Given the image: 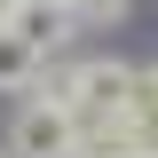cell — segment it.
I'll return each instance as SVG.
<instances>
[{"instance_id":"cell-2","label":"cell","mask_w":158,"mask_h":158,"mask_svg":"<svg viewBox=\"0 0 158 158\" xmlns=\"http://www.w3.org/2000/svg\"><path fill=\"white\" fill-rule=\"evenodd\" d=\"M8 32H16L24 48H40V56H56V48L79 32V24H71V8H56V0H24L16 16H8Z\"/></svg>"},{"instance_id":"cell-4","label":"cell","mask_w":158,"mask_h":158,"mask_svg":"<svg viewBox=\"0 0 158 158\" xmlns=\"http://www.w3.org/2000/svg\"><path fill=\"white\" fill-rule=\"evenodd\" d=\"M16 8H24V0H0V24H8V16H16Z\"/></svg>"},{"instance_id":"cell-5","label":"cell","mask_w":158,"mask_h":158,"mask_svg":"<svg viewBox=\"0 0 158 158\" xmlns=\"http://www.w3.org/2000/svg\"><path fill=\"white\" fill-rule=\"evenodd\" d=\"M71 158H95V150H71Z\"/></svg>"},{"instance_id":"cell-1","label":"cell","mask_w":158,"mask_h":158,"mask_svg":"<svg viewBox=\"0 0 158 158\" xmlns=\"http://www.w3.org/2000/svg\"><path fill=\"white\" fill-rule=\"evenodd\" d=\"M8 150L16 158H71L79 150V127H71V111H63L56 95H32L16 111V127H8Z\"/></svg>"},{"instance_id":"cell-3","label":"cell","mask_w":158,"mask_h":158,"mask_svg":"<svg viewBox=\"0 0 158 158\" xmlns=\"http://www.w3.org/2000/svg\"><path fill=\"white\" fill-rule=\"evenodd\" d=\"M40 63H48V56H40V48H24V40L0 24V87H8V95H16V87H32Z\"/></svg>"}]
</instances>
